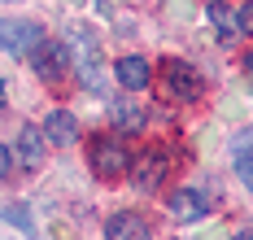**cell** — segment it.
<instances>
[{
	"label": "cell",
	"mask_w": 253,
	"mask_h": 240,
	"mask_svg": "<svg viewBox=\"0 0 253 240\" xmlns=\"http://www.w3.org/2000/svg\"><path fill=\"white\" fill-rule=\"evenodd\" d=\"M66 48H70V66H79V79L92 92L105 87V70H101V53H96V35L87 27H70L66 31Z\"/></svg>",
	"instance_id": "6da1fadb"
},
{
	"label": "cell",
	"mask_w": 253,
	"mask_h": 240,
	"mask_svg": "<svg viewBox=\"0 0 253 240\" xmlns=\"http://www.w3.org/2000/svg\"><path fill=\"white\" fill-rule=\"evenodd\" d=\"M157 83H162V96H166V101H175V105L201 101V92H205V79L188 66V61H166Z\"/></svg>",
	"instance_id": "7a4b0ae2"
},
{
	"label": "cell",
	"mask_w": 253,
	"mask_h": 240,
	"mask_svg": "<svg viewBox=\"0 0 253 240\" xmlns=\"http://www.w3.org/2000/svg\"><path fill=\"white\" fill-rule=\"evenodd\" d=\"M87 158H92V170L101 179H118V175H126V166H131V153H126V144L118 135H92Z\"/></svg>",
	"instance_id": "3957f363"
},
{
	"label": "cell",
	"mask_w": 253,
	"mask_h": 240,
	"mask_svg": "<svg viewBox=\"0 0 253 240\" xmlns=\"http://www.w3.org/2000/svg\"><path fill=\"white\" fill-rule=\"evenodd\" d=\"M44 44V31L26 18H0V48L9 57H26Z\"/></svg>",
	"instance_id": "277c9868"
},
{
	"label": "cell",
	"mask_w": 253,
	"mask_h": 240,
	"mask_svg": "<svg viewBox=\"0 0 253 240\" xmlns=\"http://www.w3.org/2000/svg\"><path fill=\"white\" fill-rule=\"evenodd\" d=\"M31 66H35V75L52 87H61V79L70 75V48L66 44H57V40H44L35 53H31Z\"/></svg>",
	"instance_id": "5b68a950"
},
{
	"label": "cell",
	"mask_w": 253,
	"mask_h": 240,
	"mask_svg": "<svg viewBox=\"0 0 253 240\" xmlns=\"http://www.w3.org/2000/svg\"><path fill=\"white\" fill-rule=\"evenodd\" d=\"M166 210H170L175 223H201L210 214V192H201V188H175L170 201H166Z\"/></svg>",
	"instance_id": "8992f818"
},
{
	"label": "cell",
	"mask_w": 253,
	"mask_h": 240,
	"mask_svg": "<svg viewBox=\"0 0 253 240\" xmlns=\"http://www.w3.org/2000/svg\"><path fill=\"white\" fill-rule=\"evenodd\" d=\"M105 240H153L149 223L140 218V214H114V218H105Z\"/></svg>",
	"instance_id": "52a82bcc"
},
{
	"label": "cell",
	"mask_w": 253,
	"mask_h": 240,
	"mask_svg": "<svg viewBox=\"0 0 253 240\" xmlns=\"http://www.w3.org/2000/svg\"><path fill=\"white\" fill-rule=\"evenodd\" d=\"M162 179H166V158L157 149L140 153V161H135V188L140 192H153V188H162Z\"/></svg>",
	"instance_id": "ba28073f"
},
{
	"label": "cell",
	"mask_w": 253,
	"mask_h": 240,
	"mask_svg": "<svg viewBox=\"0 0 253 240\" xmlns=\"http://www.w3.org/2000/svg\"><path fill=\"white\" fill-rule=\"evenodd\" d=\"M114 75H118V83H123L126 92H144V87L153 83V70H149V61H144V57H123Z\"/></svg>",
	"instance_id": "9c48e42d"
},
{
	"label": "cell",
	"mask_w": 253,
	"mask_h": 240,
	"mask_svg": "<svg viewBox=\"0 0 253 240\" xmlns=\"http://www.w3.org/2000/svg\"><path fill=\"white\" fill-rule=\"evenodd\" d=\"M18 161H22L26 170H40L44 166V135L35 131V127H22V135H18Z\"/></svg>",
	"instance_id": "30bf717a"
},
{
	"label": "cell",
	"mask_w": 253,
	"mask_h": 240,
	"mask_svg": "<svg viewBox=\"0 0 253 240\" xmlns=\"http://www.w3.org/2000/svg\"><path fill=\"white\" fill-rule=\"evenodd\" d=\"M44 131H48L52 144H61V149H66V144L79 135V127H75V118H70V109H52V114H48V127H44Z\"/></svg>",
	"instance_id": "8fae6325"
},
{
	"label": "cell",
	"mask_w": 253,
	"mask_h": 240,
	"mask_svg": "<svg viewBox=\"0 0 253 240\" xmlns=\"http://www.w3.org/2000/svg\"><path fill=\"white\" fill-rule=\"evenodd\" d=\"M231 153H236V170H240V179H245V175H253V127H245V131L236 135Z\"/></svg>",
	"instance_id": "7c38bea8"
},
{
	"label": "cell",
	"mask_w": 253,
	"mask_h": 240,
	"mask_svg": "<svg viewBox=\"0 0 253 240\" xmlns=\"http://www.w3.org/2000/svg\"><path fill=\"white\" fill-rule=\"evenodd\" d=\"M210 18L218 22V35H223V40L236 35V9H227L223 0H214V4H210Z\"/></svg>",
	"instance_id": "4fadbf2b"
},
{
	"label": "cell",
	"mask_w": 253,
	"mask_h": 240,
	"mask_svg": "<svg viewBox=\"0 0 253 240\" xmlns=\"http://www.w3.org/2000/svg\"><path fill=\"white\" fill-rule=\"evenodd\" d=\"M114 122H118L123 131H140V127H144V114L135 105H123V101H118V105H114Z\"/></svg>",
	"instance_id": "5bb4252c"
},
{
	"label": "cell",
	"mask_w": 253,
	"mask_h": 240,
	"mask_svg": "<svg viewBox=\"0 0 253 240\" xmlns=\"http://www.w3.org/2000/svg\"><path fill=\"white\" fill-rule=\"evenodd\" d=\"M0 214H4V218H13V223H18L22 232H35V223H31V214H26L22 205H4V210H0Z\"/></svg>",
	"instance_id": "9a60e30c"
},
{
	"label": "cell",
	"mask_w": 253,
	"mask_h": 240,
	"mask_svg": "<svg viewBox=\"0 0 253 240\" xmlns=\"http://www.w3.org/2000/svg\"><path fill=\"white\" fill-rule=\"evenodd\" d=\"M236 27L245 31V35H253V0H245V4L236 9Z\"/></svg>",
	"instance_id": "2e32d148"
},
{
	"label": "cell",
	"mask_w": 253,
	"mask_h": 240,
	"mask_svg": "<svg viewBox=\"0 0 253 240\" xmlns=\"http://www.w3.org/2000/svg\"><path fill=\"white\" fill-rule=\"evenodd\" d=\"M9 170H13V158H9V149H4V144H0V179H4V175H9Z\"/></svg>",
	"instance_id": "e0dca14e"
},
{
	"label": "cell",
	"mask_w": 253,
	"mask_h": 240,
	"mask_svg": "<svg viewBox=\"0 0 253 240\" xmlns=\"http://www.w3.org/2000/svg\"><path fill=\"white\" fill-rule=\"evenodd\" d=\"M245 75H253V53H245Z\"/></svg>",
	"instance_id": "ac0fdd59"
},
{
	"label": "cell",
	"mask_w": 253,
	"mask_h": 240,
	"mask_svg": "<svg viewBox=\"0 0 253 240\" xmlns=\"http://www.w3.org/2000/svg\"><path fill=\"white\" fill-rule=\"evenodd\" d=\"M231 240H253V232H240V236H231Z\"/></svg>",
	"instance_id": "d6986e66"
},
{
	"label": "cell",
	"mask_w": 253,
	"mask_h": 240,
	"mask_svg": "<svg viewBox=\"0 0 253 240\" xmlns=\"http://www.w3.org/2000/svg\"><path fill=\"white\" fill-rule=\"evenodd\" d=\"M245 184H249V192H253V175H245Z\"/></svg>",
	"instance_id": "ffe728a7"
},
{
	"label": "cell",
	"mask_w": 253,
	"mask_h": 240,
	"mask_svg": "<svg viewBox=\"0 0 253 240\" xmlns=\"http://www.w3.org/2000/svg\"><path fill=\"white\" fill-rule=\"evenodd\" d=\"M0 101H4V79H0Z\"/></svg>",
	"instance_id": "44dd1931"
},
{
	"label": "cell",
	"mask_w": 253,
	"mask_h": 240,
	"mask_svg": "<svg viewBox=\"0 0 253 240\" xmlns=\"http://www.w3.org/2000/svg\"><path fill=\"white\" fill-rule=\"evenodd\" d=\"M9 4H13V0H9Z\"/></svg>",
	"instance_id": "7402d4cb"
}]
</instances>
